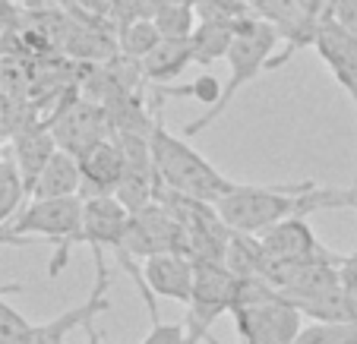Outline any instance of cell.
<instances>
[{"mask_svg": "<svg viewBox=\"0 0 357 344\" xmlns=\"http://www.w3.org/2000/svg\"><path fill=\"white\" fill-rule=\"evenodd\" d=\"M26 196H29V189H26L20 168H16V162L13 158H0V228L13 218V212H20Z\"/></svg>", "mask_w": 357, "mask_h": 344, "instance_id": "19", "label": "cell"}, {"mask_svg": "<svg viewBox=\"0 0 357 344\" xmlns=\"http://www.w3.org/2000/svg\"><path fill=\"white\" fill-rule=\"evenodd\" d=\"M313 47H317L319 61H323L326 70L335 76V82L342 86V92L348 95L354 111H357V38L348 35L329 16V19L319 22V32H317Z\"/></svg>", "mask_w": 357, "mask_h": 344, "instance_id": "10", "label": "cell"}, {"mask_svg": "<svg viewBox=\"0 0 357 344\" xmlns=\"http://www.w3.org/2000/svg\"><path fill=\"white\" fill-rule=\"evenodd\" d=\"M152 22L158 26L162 38H190L196 32V7H190V3H162L152 13Z\"/></svg>", "mask_w": 357, "mask_h": 344, "instance_id": "20", "label": "cell"}, {"mask_svg": "<svg viewBox=\"0 0 357 344\" xmlns=\"http://www.w3.org/2000/svg\"><path fill=\"white\" fill-rule=\"evenodd\" d=\"M0 146H3V136H0Z\"/></svg>", "mask_w": 357, "mask_h": 344, "instance_id": "29", "label": "cell"}, {"mask_svg": "<svg viewBox=\"0 0 357 344\" xmlns=\"http://www.w3.org/2000/svg\"><path fill=\"white\" fill-rule=\"evenodd\" d=\"M234 316V329L237 335H250V338H266V341H278V344H291L301 331V316L297 304H291L284 294L272 290L259 300L250 304H237L231 306Z\"/></svg>", "mask_w": 357, "mask_h": 344, "instance_id": "7", "label": "cell"}, {"mask_svg": "<svg viewBox=\"0 0 357 344\" xmlns=\"http://www.w3.org/2000/svg\"><path fill=\"white\" fill-rule=\"evenodd\" d=\"M57 152L54 133L47 123H32V127H22L20 133L13 136V162L20 168L22 180H26V189L32 196V187L38 180V174L45 171L47 158Z\"/></svg>", "mask_w": 357, "mask_h": 344, "instance_id": "13", "label": "cell"}, {"mask_svg": "<svg viewBox=\"0 0 357 344\" xmlns=\"http://www.w3.org/2000/svg\"><path fill=\"white\" fill-rule=\"evenodd\" d=\"M32 234H38L47 243H57V256L51 265V278H57L67 265L73 243H82V196L32 199L13 221L0 228V247L32 243Z\"/></svg>", "mask_w": 357, "mask_h": 344, "instance_id": "3", "label": "cell"}, {"mask_svg": "<svg viewBox=\"0 0 357 344\" xmlns=\"http://www.w3.org/2000/svg\"><path fill=\"white\" fill-rule=\"evenodd\" d=\"M149 146H152V162H155V171H158V177H162V183L177 189V193L215 205L222 196H228L231 189L237 187L215 164L206 162L187 139L171 133V130L165 127L162 114H155V123L149 130Z\"/></svg>", "mask_w": 357, "mask_h": 344, "instance_id": "2", "label": "cell"}, {"mask_svg": "<svg viewBox=\"0 0 357 344\" xmlns=\"http://www.w3.org/2000/svg\"><path fill=\"white\" fill-rule=\"evenodd\" d=\"M73 7L79 10L82 16H92V19H101V16H111L117 7V0H73Z\"/></svg>", "mask_w": 357, "mask_h": 344, "instance_id": "25", "label": "cell"}, {"mask_svg": "<svg viewBox=\"0 0 357 344\" xmlns=\"http://www.w3.org/2000/svg\"><path fill=\"white\" fill-rule=\"evenodd\" d=\"M338 272H342V284H344V294H348V304H351V319L357 322V256H344Z\"/></svg>", "mask_w": 357, "mask_h": 344, "instance_id": "23", "label": "cell"}, {"mask_svg": "<svg viewBox=\"0 0 357 344\" xmlns=\"http://www.w3.org/2000/svg\"><path fill=\"white\" fill-rule=\"evenodd\" d=\"M206 341H209V344H218V341H215V338H206Z\"/></svg>", "mask_w": 357, "mask_h": 344, "instance_id": "28", "label": "cell"}, {"mask_svg": "<svg viewBox=\"0 0 357 344\" xmlns=\"http://www.w3.org/2000/svg\"><path fill=\"white\" fill-rule=\"evenodd\" d=\"M241 278L218 259H196L193 294L187 300V335L190 344H199L209 338V329L222 313H231L237 300Z\"/></svg>", "mask_w": 357, "mask_h": 344, "instance_id": "5", "label": "cell"}, {"mask_svg": "<svg viewBox=\"0 0 357 344\" xmlns=\"http://www.w3.org/2000/svg\"><path fill=\"white\" fill-rule=\"evenodd\" d=\"M241 22L199 19L196 32L190 35V41H193V63L209 67V63H215V61H225V54H228V47H231V41H234L237 26H241Z\"/></svg>", "mask_w": 357, "mask_h": 344, "instance_id": "16", "label": "cell"}, {"mask_svg": "<svg viewBox=\"0 0 357 344\" xmlns=\"http://www.w3.org/2000/svg\"><path fill=\"white\" fill-rule=\"evenodd\" d=\"M79 171H82V187H79L82 199L114 196L123 180V171H127V158H123V149L117 146L114 136L111 139L105 136L86 155H79Z\"/></svg>", "mask_w": 357, "mask_h": 344, "instance_id": "11", "label": "cell"}, {"mask_svg": "<svg viewBox=\"0 0 357 344\" xmlns=\"http://www.w3.org/2000/svg\"><path fill=\"white\" fill-rule=\"evenodd\" d=\"M123 247L136 259H149L158 256V253H187V237H183V228L174 218V212L155 199L146 209L130 212L127 230H123Z\"/></svg>", "mask_w": 357, "mask_h": 344, "instance_id": "6", "label": "cell"}, {"mask_svg": "<svg viewBox=\"0 0 357 344\" xmlns=\"http://www.w3.org/2000/svg\"><path fill=\"white\" fill-rule=\"evenodd\" d=\"M162 41V32L152 22V16H139V19H130L117 29V51L130 61H142V57L152 51V47Z\"/></svg>", "mask_w": 357, "mask_h": 344, "instance_id": "17", "label": "cell"}, {"mask_svg": "<svg viewBox=\"0 0 357 344\" xmlns=\"http://www.w3.org/2000/svg\"><path fill=\"white\" fill-rule=\"evenodd\" d=\"M241 341H243V344H278V341H266V338H250V335H243Z\"/></svg>", "mask_w": 357, "mask_h": 344, "instance_id": "26", "label": "cell"}, {"mask_svg": "<svg viewBox=\"0 0 357 344\" xmlns=\"http://www.w3.org/2000/svg\"><path fill=\"white\" fill-rule=\"evenodd\" d=\"M82 187V171H79V158L70 152L57 149L54 155L47 158L45 171L38 174L32 187V199H57V196H79Z\"/></svg>", "mask_w": 357, "mask_h": 344, "instance_id": "15", "label": "cell"}, {"mask_svg": "<svg viewBox=\"0 0 357 344\" xmlns=\"http://www.w3.org/2000/svg\"><path fill=\"white\" fill-rule=\"evenodd\" d=\"M54 3H61V7H73V0H54Z\"/></svg>", "mask_w": 357, "mask_h": 344, "instance_id": "27", "label": "cell"}, {"mask_svg": "<svg viewBox=\"0 0 357 344\" xmlns=\"http://www.w3.org/2000/svg\"><path fill=\"white\" fill-rule=\"evenodd\" d=\"M291 344H357V322L354 319H317L310 325H301Z\"/></svg>", "mask_w": 357, "mask_h": 344, "instance_id": "18", "label": "cell"}, {"mask_svg": "<svg viewBox=\"0 0 357 344\" xmlns=\"http://www.w3.org/2000/svg\"><path fill=\"white\" fill-rule=\"evenodd\" d=\"M193 63V41L190 38H162L146 57L139 61L142 79L149 82H171Z\"/></svg>", "mask_w": 357, "mask_h": 344, "instance_id": "14", "label": "cell"}, {"mask_svg": "<svg viewBox=\"0 0 357 344\" xmlns=\"http://www.w3.org/2000/svg\"><path fill=\"white\" fill-rule=\"evenodd\" d=\"M222 92H225V82H218L212 73H202L196 82H190V86L183 88H165V95H177V98H193V102L206 104V108H215L218 102H222Z\"/></svg>", "mask_w": 357, "mask_h": 344, "instance_id": "21", "label": "cell"}, {"mask_svg": "<svg viewBox=\"0 0 357 344\" xmlns=\"http://www.w3.org/2000/svg\"><path fill=\"white\" fill-rule=\"evenodd\" d=\"M215 209L231 230L257 237L282 218H307L326 209H357V187H319L313 180L282 183V187L237 183L228 196L218 199Z\"/></svg>", "mask_w": 357, "mask_h": 344, "instance_id": "1", "label": "cell"}, {"mask_svg": "<svg viewBox=\"0 0 357 344\" xmlns=\"http://www.w3.org/2000/svg\"><path fill=\"white\" fill-rule=\"evenodd\" d=\"M142 344H190L187 322H152L149 335L142 338Z\"/></svg>", "mask_w": 357, "mask_h": 344, "instance_id": "22", "label": "cell"}, {"mask_svg": "<svg viewBox=\"0 0 357 344\" xmlns=\"http://www.w3.org/2000/svg\"><path fill=\"white\" fill-rule=\"evenodd\" d=\"M193 275L196 259H190L187 253H158V256L142 259V278L155 297L187 304L193 294Z\"/></svg>", "mask_w": 357, "mask_h": 344, "instance_id": "12", "label": "cell"}, {"mask_svg": "<svg viewBox=\"0 0 357 344\" xmlns=\"http://www.w3.org/2000/svg\"><path fill=\"white\" fill-rule=\"evenodd\" d=\"M257 240H259V250H263L266 263H303V259H335V263H342L344 259L338 253L326 250L323 243H319V237L313 234V228L301 215L282 218V221L269 224L266 230L257 234Z\"/></svg>", "mask_w": 357, "mask_h": 344, "instance_id": "9", "label": "cell"}, {"mask_svg": "<svg viewBox=\"0 0 357 344\" xmlns=\"http://www.w3.org/2000/svg\"><path fill=\"white\" fill-rule=\"evenodd\" d=\"M51 133H54L57 149L70 152V155H86L95 142H101L105 136H111L108 127V111L98 102H86V98H73L70 104H63L51 120H47Z\"/></svg>", "mask_w": 357, "mask_h": 344, "instance_id": "8", "label": "cell"}, {"mask_svg": "<svg viewBox=\"0 0 357 344\" xmlns=\"http://www.w3.org/2000/svg\"><path fill=\"white\" fill-rule=\"evenodd\" d=\"M332 19H335L348 35H354L357 38V0H335V7H332Z\"/></svg>", "mask_w": 357, "mask_h": 344, "instance_id": "24", "label": "cell"}, {"mask_svg": "<svg viewBox=\"0 0 357 344\" xmlns=\"http://www.w3.org/2000/svg\"><path fill=\"white\" fill-rule=\"evenodd\" d=\"M20 3H26V0H20Z\"/></svg>", "mask_w": 357, "mask_h": 344, "instance_id": "30", "label": "cell"}, {"mask_svg": "<svg viewBox=\"0 0 357 344\" xmlns=\"http://www.w3.org/2000/svg\"><path fill=\"white\" fill-rule=\"evenodd\" d=\"M278 41H282V35H278V29L272 26L269 19L247 16V19L237 26V35H234V41H231L228 54H225V63H228L231 76H228V82H225L222 102H218L209 114H202L199 120L187 123V127H183V136H196L206 127H212V123L228 111V104L237 98V92H241L247 82L257 79L263 70H269V61L275 57Z\"/></svg>", "mask_w": 357, "mask_h": 344, "instance_id": "4", "label": "cell"}]
</instances>
